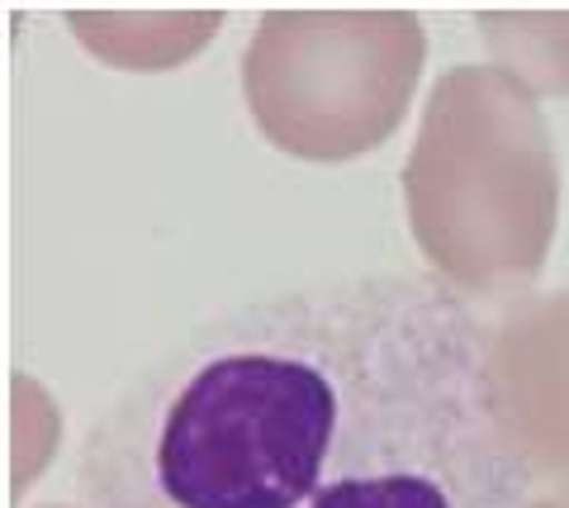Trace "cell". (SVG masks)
I'll list each match as a JSON object with an SVG mask.
<instances>
[{"instance_id": "1", "label": "cell", "mask_w": 569, "mask_h": 508, "mask_svg": "<svg viewBox=\"0 0 569 508\" xmlns=\"http://www.w3.org/2000/svg\"><path fill=\"white\" fill-rule=\"evenodd\" d=\"M91 508H531L489 328L427 276L233 305L123 385L81 447Z\"/></svg>"}, {"instance_id": "2", "label": "cell", "mask_w": 569, "mask_h": 508, "mask_svg": "<svg viewBox=\"0 0 569 508\" xmlns=\"http://www.w3.org/2000/svg\"><path fill=\"white\" fill-rule=\"evenodd\" d=\"M403 215L460 300L531 290L556 238L560 167L537 96L512 72L460 62L437 77L403 162Z\"/></svg>"}, {"instance_id": "3", "label": "cell", "mask_w": 569, "mask_h": 508, "mask_svg": "<svg viewBox=\"0 0 569 508\" xmlns=\"http://www.w3.org/2000/svg\"><path fill=\"white\" fill-rule=\"evenodd\" d=\"M427 58L408 10H271L242 52L261 138L305 162H351L399 129Z\"/></svg>"}, {"instance_id": "4", "label": "cell", "mask_w": 569, "mask_h": 508, "mask_svg": "<svg viewBox=\"0 0 569 508\" xmlns=\"http://www.w3.org/2000/svg\"><path fill=\"white\" fill-rule=\"evenodd\" d=\"M489 395L527 485L569 495V290L527 295L498 313Z\"/></svg>"}, {"instance_id": "5", "label": "cell", "mask_w": 569, "mask_h": 508, "mask_svg": "<svg viewBox=\"0 0 569 508\" xmlns=\"http://www.w3.org/2000/svg\"><path fill=\"white\" fill-rule=\"evenodd\" d=\"M81 43L119 67H167L200 52L219 14H67Z\"/></svg>"}, {"instance_id": "6", "label": "cell", "mask_w": 569, "mask_h": 508, "mask_svg": "<svg viewBox=\"0 0 569 508\" xmlns=\"http://www.w3.org/2000/svg\"><path fill=\"white\" fill-rule=\"evenodd\" d=\"M498 67L531 96H569V14H475Z\"/></svg>"}, {"instance_id": "7", "label": "cell", "mask_w": 569, "mask_h": 508, "mask_svg": "<svg viewBox=\"0 0 569 508\" xmlns=\"http://www.w3.org/2000/svg\"><path fill=\"white\" fill-rule=\"evenodd\" d=\"M531 508H569V495H546V499H531Z\"/></svg>"}]
</instances>
